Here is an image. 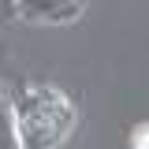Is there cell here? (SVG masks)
I'll return each mask as SVG.
<instances>
[{
  "instance_id": "3",
  "label": "cell",
  "mask_w": 149,
  "mask_h": 149,
  "mask_svg": "<svg viewBox=\"0 0 149 149\" xmlns=\"http://www.w3.org/2000/svg\"><path fill=\"white\" fill-rule=\"evenodd\" d=\"M0 11H4V19H15V0H0Z\"/></svg>"
},
{
  "instance_id": "2",
  "label": "cell",
  "mask_w": 149,
  "mask_h": 149,
  "mask_svg": "<svg viewBox=\"0 0 149 149\" xmlns=\"http://www.w3.org/2000/svg\"><path fill=\"white\" fill-rule=\"evenodd\" d=\"M86 0H15V15L26 22H71Z\"/></svg>"
},
{
  "instance_id": "1",
  "label": "cell",
  "mask_w": 149,
  "mask_h": 149,
  "mask_svg": "<svg viewBox=\"0 0 149 149\" xmlns=\"http://www.w3.org/2000/svg\"><path fill=\"white\" fill-rule=\"evenodd\" d=\"M74 127V108L49 86H26L11 104L15 149H56Z\"/></svg>"
}]
</instances>
